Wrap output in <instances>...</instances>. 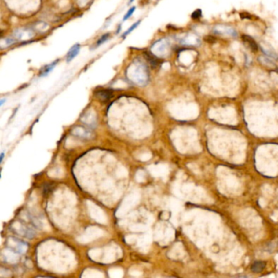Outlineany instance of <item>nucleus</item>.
I'll list each match as a JSON object with an SVG mask.
<instances>
[{
  "mask_svg": "<svg viewBox=\"0 0 278 278\" xmlns=\"http://www.w3.org/2000/svg\"><path fill=\"white\" fill-rule=\"evenodd\" d=\"M126 75L130 82L141 86H144L149 79L148 68L140 60L133 61L128 66Z\"/></svg>",
  "mask_w": 278,
  "mask_h": 278,
  "instance_id": "nucleus-1",
  "label": "nucleus"
},
{
  "mask_svg": "<svg viewBox=\"0 0 278 278\" xmlns=\"http://www.w3.org/2000/svg\"><path fill=\"white\" fill-rule=\"evenodd\" d=\"M213 33L215 35H226V36H230V37H236L238 34L236 32V30L234 28L231 26H228V25H219L214 26L213 29Z\"/></svg>",
  "mask_w": 278,
  "mask_h": 278,
  "instance_id": "nucleus-2",
  "label": "nucleus"
},
{
  "mask_svg": "<svg viewBox=\"0 0 278 278\" xmlns=\"http://www.w3.org/2000/svg\"><path fill=\"white\" fill-rule=\"evenodd\" d=\"M168 49H169V43L166 40H159L156 42L152 47L153 53L158 57L166 54Z\"/></svg>",
  "mask_w": 278,
  "mask_h": 278,
  "instance_id": "nucleus-3",
  "label": "nucleus"
},
{
  "mask_svg": "<svg viewBox=\"0 0 278 278\" xmlns=\"http://www.w3.org/2000/svg\"><path fill=\"white\" fill-rule=\"evenodd\" d=\"M241 39H242L244 43L247 46V47L251 50V52H254V53L258 52L259 47H258V43L256 42L255 40L251 36H250L248 35H242Z\"/></svg>",
  "mask_w": 278,
  "mask_h": 278,
  "instance_id": "nucleus-4",
  "label": "nucleus"
},
{
  "mask_svg": "<svg viewBox=\"0 0 278 278\" xmlns=\"http://www.w3.org/2000/svg\"><path fill=\"white\" fill-rule=\"evenodd\" d=\"M182 43L188 46H197L200 43L199 38L195 35H188L182 39Z\"/></svg>",
  "mask_w": 278,
  "mask_h": 278,
  "instance_id": "nucleus-5",
  "label": "nucleus"
},
{
  "mask_svg": "<svg viewBox=\"0 0 278 278\" xmlns=\"http://www.w3.org/2000/svg\"><path fill=\"white\" fill-rule=\"evenodd\" d=\"M79 52H80V44L77 43V44L74 45V46L70 48V50H69V52H68V53H67L66 56L67 62L72 61V60L79 54Z\"/></svg>",
  "mask_w": 278,
  "mask_h": 278,
  "instance_id": "nucleus-6",
  "label": "nucleus"
},
{
  "mask_svg": "<svg viewBox=\"0 0 278 278\" xmlns=\"http://www.w3.org/2000/svg\"><path fill=\"white\" fill-rule=\"evenodd\" d=\"M58 61H59V60H57L56 61L52 62V63H51L50 64H47V65H46V66L43 67V68L41 69V71H40L39 76L45 77V76H47V75H48V74H50V72L52 71V69H54L55 67H56V65H57V64L58 63Z\"/></svg>",
  "mask_w": 278,
  "mask_h": 278,
  "instance_id": "nucleus-7",
  "label": "nucleus"
},
{
  "mask_svg": "<svg viewBox=\"0 0 278 278\" xmlns=\"http://www.w3.org/2000/svg\"><path fill=\"white\" fill-rule=\"evenodd\" d=\"M113 96V91L110 90H101L97 92V96L101 101H107Z\"/></svg>",
  "mask_w": 278,
  "mask_h": 278,
  "instance_id": "nucleus-8",
  "label": "nucleus"
},
{
  "mask_svg": "<svg viewBox=\"0 0 278 278\" xmlns=\"http://www.w3.org/2000/svg\"><path fill=\"white\" fill-rule=\"evenodd\" d=\"M260 48L262 52L265 55L266 57H269L270 59L273 60H278V56L273 50L268 49L267 47H263V46H260Z\"/></svg>",
  "mask_w": 278,
  "mask_h": 278,
  "instance_id": "nucleus-9",
  "label": "nucleus"
},
{
  "mask_svg": "<svg viewBox=\"0 0 278 278\" xmlns=\"http://www.w3.org/2000/svg\"><path fill=\"white\" fill-rule=\"evenodd\" d=\"M265 264L266 263L263 261H257L252 264L251 270L253 271L254 273H261L265 268Z\"/></svg>",
  "mask_w": 278,
  "mask_h": 278,
  "instance_id": "nucleus-10",
  "label": "nucleus"
},
{
  "mask_svg": "<svg viewBox=\"0 0 278 278\" xmlns=\"http://www.w3.org/2000/svg\"><path fill=\"white\" fill-rule=\"evenodd\" d=\"M258 60H259L262 64H265L267 66H273V65H275L274 62H273V60L270 59V58L268 57H258Z\"/></svg>",
  "mask_w": 278,
  "mask_h": 278,
  "instance_id": "nucleus-11",
  "label": "nucleus"
},
{
  "mask_svg": "<svg viewBox=\"0 0 278 278\" xmlns=\"http://www.w3.org/2000/svg\"><path fill=\"white\" fill-rule=\"evenodd\" d=\"M192 20H198L202 17V11L201 9H196L191 15Z\"/></svg>",
  "mask_w": 278,
  "mask_h": 278,
  "instance_id": "nucleus-12",
  "label": "nucleus"
},
{
  "mask_svg": "<svg viewBox=\"0 0 278 278\" xmlns=\"http://www.w3.org/2000/svg\"><path fill=\"white\" fill-rule=\"evenodd\" d=\"M140 23H141V20H139V21H138V22L134 23V24H133V25H131V26H130V27L129 28V29H128V30H126V31L125 33H124V34H123V36H122V37H123V38H125L126 37V36H127L128 35H130V33L132 32L133 30H135V28H137V27H138V25H140Z\"/></svg>",
  "mask_w": 278,
  "mask_h": 278,
  "instance_id": "nucleus-13",
  "label": "nucleus"
},
{
  "mask_svg": "<svg viewBox=\"0 0 278 278\" xmlns=\"http://www.w3.org/2000/svg\"><path fill=\"white\" fill-rule=\"evenodd\" d=\"M108 38H109V34H105V35H104L100 39H98V41L96 42V47H99V46H101V44H103L104 42H105L108 39Z\"/></svg>",
  "mask_w": 278,
  "mask_h": 278,
  "instance_id": "nucleus-14",
  "label": "nucleus"
},
{
  "mask_svg": "<svg viewBox=\"0 0 278 278\" xmlns=\"http://www.w3.org/2000/svg\"><path fill=\"white\" fill-rule=\"evenodd\" d=\"M135 7H132V8H130V9H129V10H128L127 13H126L125 16H123V21H126V20H127V19H129V18H130V16H132V14H133V13H134V12H135Z\"/></svg>",
  "mask_w": 278,
  "mask_h": 278,
  "instance_id": "nucleus-15",
  "label": "nucleus"
},
{
  "mask_svg": "<svg viewBox=\"0 0 278 278\" xmlns=\"http://www.w3.org/2000/svg\"><path fill=\"white\" fill-rule=\"evenodd\" d=\"M5 101L6 100H4V99H2V100H1V101H0V106H3V104H4Z\"/></svg>",
  "mask_w": 278,
  "mask_h": 278,
  "instance_id": "nucleus-16",
  "label": "nucleus"
},
{
  "mask_svg": "<svg viewBox=\"0 0 278 278\" xmlns=\"http://www.w3.org/2000/svg\"><path fill=\"white\" fill-rule=\"evenodd\" d=\"M3 158H4V153H1V159H0V160H1V162H3Z\"/></svg>",
  "mask_w": 278,
  "mask_h": 278,
  "instance_id": "nucleus-17",
  "label": "nucleus"
},
{
  "mask_svg": "<svg viewBox=\"0 0 278 278\" xmlns=\"http://www.w3.org/2000/svg\"><path fill=\"white\" fill-rule=\"evenodd\" d=\"M133 1H134V0H130V2H129V3H131L133 2Z\"/></svg>",
  "mask_w": 278,
  "mask_h": 278,
  "instance_id": "nucleus-18",
  "label": "nucleus"
}]
</instances>
